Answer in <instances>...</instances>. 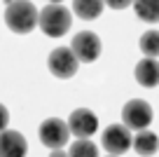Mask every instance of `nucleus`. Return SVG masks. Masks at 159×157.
<instances>
[{
  "label": "nucleus",
  "instance_id": "obj_20",
  "mask_svg": "<svg viewBox=\"0 0 159 157\" xmlns=\"http://www.w3.org/2000/svg\"><path fill=\"white\" fill-rule=\"evenodd\" d=\"M5 2H7V5H10V2H14V0H5Z\"/></svg>",
  "mask_w": 159,
  "mask_h": 157
},
{
  "label": "nucleus",
  "instance_id": "obj_12",
  "mask_svg": "<svg viewBox=\"0 0 159 157\" xmlns=\"http://www.w3.org/2000/svg\"><path fill=\"white\" fill-rule=\"evenodd\" d=\"M103 0H73V12L84 21H94L103 12Z\"/></svg>",
  "mask_w": 159,
  "mask_h": 157
},
{
  "label": "nucleus",
  "instance_id": "obj_10",
  "mask_svg": "<svg viewBox=\"0 0 159 157\" xmlns=\"http://www.w3.org/2000/svg\"><path fill=\"white\" fill-rule=\"evenodd\" d=\"M134 75H136V82H138L140 87H148V89L157 87V84H159V61L145 56L143 61L136 64Z\"/></svg>",
  "mask_w": 159,
  "mask_h": 157
},
{
  "label": "nucleus",
  "instance_id": "obj_16",
  "mask_svg": "<svg viewBox=\"0 0 159 157\" xmlns=\"http://www.w3.org/2000/svg\"><path fill=\"white\" fill-rule=\"evenodd\" d=\"M108 7H112V10H124V7L134 5V0H103Z\"/></svg>",
  "mask_w": 159,
  "mask_h": 157
},
{
  "label": "nucleus",
  "instance_id": "obj_11",
  "mask_svg": "<svg viewBox=\"0 0 159 157\" xmlns=\"http://www.w3.org/2000/svg\"><path fill=\"white\" fill-rule=\"evenodd\" d=\"M131 148H134L140 157H152L154 152L159 150V138H157L154 131L143 129V131H138L134 136V145H131Z\"/></svg>",
  "mask_w": 159,
  "mask_h": 157
},
{
  "label": "nucleus",
  "instance_id": "obj_17",
  "mask_svg": "<svg viewBox=\"0 0 159 157\" xmlns=\"http://www.w3.org/2000/svg\"><path fill=\"white\" fill-rule=\"evenodd\" d=\"M7 122H10V110L0 103V131H5V129H7Z\"/></svg>",
  "mask_w": 159,
  "mask_h": 157
},
{
  "label": "nucleus",
  "instance_id": "obj_5",
  "mask_svg": "<svg viewBox=\"0 0 159 157\" xmlns=\"http://www.w3.org/2000/svg\"><path fill=\"white\" fill-rule=\"evenodd\" d=\"M47 66H49L52 75H56L59 80H68V78H73V75L77 73L80 61H77V56L73 54L70 47H56L49 54V59H47Z\"/></svg>",
  "mask_w": 159,
  "mask_h": 157
},
{
  "label": "nucleus",
  "instance_id": "obj_4",
  "mask_svg": "<svg viewBox=\"0 0 159 157\" xmlns=\"http://www.w3.org/2000/svg\"><path fill=\"white\" fill-rule=\"evenodd\" d=\"M38 136H40V141H42V145H47L49 150H59V148H63L66 143L70 141L68 122H63V120H59V117H49V120H45V122L40 124Z\"/></svg>",
  "mask_w": 159,
  "mask_h": 157
},
{
  "label": "nucleus",
  "instance_id": "obj_6",
  "mask_svg": "<svg viewBox=\"0 0 159 157\" xmlns=\"http://www.w3.org/2000/svg\"><path fill=\"white\" fill-rule=\"evenodd\" d=\"M70 49H73V54L77 56L80 64H91L101 56V38L91 31H80L73 38Z\"/></svg>",
  "mask_w": 159,
  "mask_h": 157
},
{
  "label": "nucleus",
  "instance_id": "obj_18",
  "mask_svg": "<svg viewBox=\"0 0 159 157\" xmlns=\"http://www.w3.org/2000/svg\"><path fill=\"white\" fill-rule=\"evenodd\" d=\"M49 157H68V155H66V152L59 148V150H52V155H49Z\"/></svg>",
  "mask_w": 159,
  "mask_h": 157
},
{
  "label": "nucleus",
  "instance_id": "obj_13",
  "mask_svg": "<svg viewBox=\"0 0 159 157\" xmlns=\"http://www.w3.org/2000/svg\"><path fill=\"white\" fill-rule=\"evenodd\" d=\"M134 12L145 24L159 21V0H134Z\"/></svg>",
  "mask_w": 159,
  "mask_h": 157
},
{
  "label": "nucleus",
  "instance_id": "obj_8",
  "mask_svg": "<svg viewBox=\"0 0 159 157\" xmlns=\"http://www.w3.org/2000/svg\"><path fill=\"white\" fill-rule=\"evenodd\" d=\"M68 129H70V134L77 136V138H89V136H94L96 129H98V117H96L89 108H77V110H73L70 117H68Z\"/></svg>",
  "mask_w": 159,
  "mask_h": 157
},
{
  "label": "nucleus",
  "instance_id": "obj_9",
  "mask_svg": "<svg viewBox=\"0 0 159 157\" xmlns=\"http://www.w3.org/2000/svg\"><path fill=\"white\" fill-rule=\"evenodd\" d=\"M28 152V143L14 129H5L0 131V157H26Z\"/></svg>",
  "mask_w": 159,
  "mask_h": 157
},
{
  "label": "nucleus",
  "instance_id": "obj_1",
  "mask_svg": "<svg viewBox=\"0 0 159 157\" xmlns=\"http://www.w3.org/2000/svg\"><path fill=\"white\" fill-rule=\"evenodd\" d=\"M40 12L30 0H14L5 7V24L12 33L26 35L38 26Z\"/></svg>",
  "mask_w": 159,
  "mask_h": 157
},
{
  "label": "nucleus",
  "instance_id": "obj_3",
  "mask_svg": "<svg viewBox=\"0 0 159 157\" xmlns=\"http://www.w3.org/2000/svg\"><path fill=\"white\" fill-rule=\"evenodd\" d=\"M152 106L143 98H131V101L124 103L122 108V124L134 131H143L148 129V124L152 122Z\"/></svg>",
  "mask_w": 159,
  "mask_h": 157
},
{
  "label": "nucleus",
  "instance_id": "obj_14",
  "mask_svg": "<svg viewBox=\"0 0 159 157\" xmlns=\"http://www.w3.org/2000/svg\"><path fill=\"white\" fill-rule=\"evenodd\" d=\"M140 52H143L148 59L159 56V31H145L140 35Z\"/></svg>",
  "mask_w": 159,
  "mask_h": 157
},
{
  "label": "nucleus",
  "instance_id": "obj_19",
  "mask_svg": "<svg viewBox=\"0 0 159 157\" xmlns=\"http://www.w3.org/2000/svg\"><path fill=\"white\" fill-rule=\"evenodd\" d=\"M49 2H54V5H61V0H49Z\"/></svg>",
  "mask_w": 159,
  "mask_h": 157
},
{
  "label": "nucleus",
  "instance_id": "obj_15",
  "mask_svg": "<svg viewBox=\"0 0 159 157\" xmlns=\"http://www.w3.org/2000/svg\"><path fill=\"white\" fill-rule=\"evenodd\" d=\"M68 157H98V148H96V143H91L89 138H77V141L70 145Z\"/></svg>",
  "mask_w": 159,
  "mask_h": 157
},
{
  "label": "nucleus",
  "instance_id": "obj_7",
  "mask_svg": "<svg viewBox=\"0 0 159 157\" xmlns=\"http://www.w3.org/2000/svg\"><path fill=\"white\" fill-rule=\"evenodd\" d=\"M103 148L110 152V155H124L131 145H134V136H131V129L124 127V124H110L103 131V138H101Z\"/></svg>",
  "mask_w": 159,
  "mask_h": 157
},
{
  "label": "nucleus",
  "instance_id": "obj_2",
  "mask_svg": "<svg viewBox=\"0 0 159 157\" xmlns=\"http://www.w3.org/2000/svg\"><path fill=\"white\" fill-rule=\"evenodd\" d=\"M38 26L42 28V33L49 35V38H63V35L70 31V26H73V17H70L68 7L49 2L47 7L40 10Z\"/></svg>",
  "mask_w": 159,
  "mask_h": 157
},
{
  "label": "nucleus",
  "instance_id": "obj_21",
  "mask_svg": "<svg viewBox=\"0 0 159 157\" xmlns=\"http://www.w3.org/2000/svg\"><path fill=\"white\" fill-rule=\"evenodd\" d=\"M110 157H115V155H110Z\"/></svg>",
  "mask_w": 159,
  "mask_h": 157
}]
</instances>
